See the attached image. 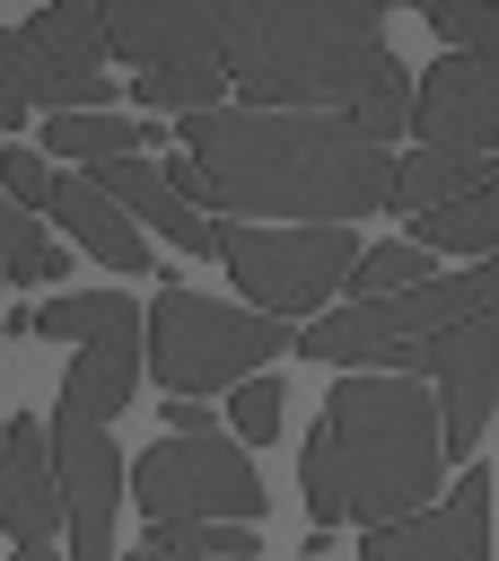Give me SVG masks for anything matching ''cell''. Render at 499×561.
<instances>
[{
	"instance_id": "603a6c76",
	"label": "cell",
	"mask_w": 499,
	"mask_h": 561,
	"mask_svg": "<svg viewBox=\"0 0 499 561\" xmlns=\"http://www.w3.org/2000/svg\"><path fill=\"white\" fill-rule=\"evenodd\" d=\"M420 280H429V254H420L411 237L359 245V263H350V298H394V289H420Z\"/></svg>"
},
{
	"instance_id": "4fadbf2b",
	"label": "cell",
	"mask_w": 499,
	"mask_h": 561,
	"mask_svg": "<svg viewBox=\"0 0 499 561\" xmlns=\"http://www.w3.org/2000/svg\"><path fill=\"white\" fill-rule=\"evenodd\" d=\"M96 26H105V61H140V70L219 61L228 0H96Z\"/></svg>"
},
{
	"instance_id": "836d02e7",
	"label": "cell",
	"mask_w": 499,
	"mask_h": 561,
	"mask_svg": "<svg viewBox=\"0 0 499 561\" xmlns=\"http://www.w3.org/2000/svg\"><path fill=\"white\" fill-rule=\"evenodd\" d=\"M490 508H499V473H490ZM490 561H499V552H490Z\"/></svg>"
},
{
	"instance_id": "d4e9b609",
	"label": "cell",
	"mask_w": 499,
	"mask_h": 561,
	"mask_svg": "<svg viewBox=\"0 0 499 561\" xmlns=\"http://www.w3.org/2000/svg\"><path fill=\"white\" fill-rule=\"evenodd\" d=\"M420 18L446 53H499V0H420Z\"/></svg>"
},
{
	"instance_id": "30bf717a",
	"label": "cell",
	"mask_w": 499,
	"mask_h": 561,
	"mask_svg": "<svg viewBox=\"0 0 499 561\" xmlns=\"http://www.w3.org/2000/svg\"><path fill=\"white\" fill-rule=\"evenodd\" d=\"M53 473H61V561H123L114 552V508L131 500V465L105 438V421H53Z\"/></svg>"
},
{
	"instance_id": "277c9868",
	"label": "cell",
	"mask_w": 499,
	"mask_h": 561,
	"mask_svg": "<svg viewBox=\"0 0 499 561\" xmlns=\"http://www.w3.org/2000/svg\"><path fill=\"white\" fill-rule=\"evenodd\" d=\"M473 307H499V254L464 263V272H429L420 289H394V298H350V307H324L298 324V351L324 359V368H403L420 342H438L446 324H464Z\"/></svg>"
},
{
	"instance_id": "44dd1931",
	"label": "cell",
	"mask_w": 499,
	"mask_h": 561,
	"mask_svg": "<svg viewBox=\"0 0 499 561\" xmlns=\"http://www.w3.org/2000/svg\"><path fill=\"white\" fill-rule=\"evenodd\" d=\"M131 96L149 114H201V105H228V70L219 61H166V70H140Z\"/></svg>"
},
{
	"instance_id": "1f68e13d",
	"label": "cell",
	"mask_w": 499,
	"mask_h": 561,
	"mask_svg": "<svg viewBox=\"0 0 499 561\" xmlns=\"http://www.w3.org/2000/svg\"><path fill=\"white\" fill-rule=\"evenodd\" d=\"M131 561H175V552H158V543H140V552H131Z\"/></svg>"
},
{
	"instance_id": "e575fe53",
	"label": "cell",
	"mask_w": 499,
	"mask_h": 561,
	"mask_svg": "<svg viewBox=\"0 0 499 561\" xmlns=\"http://www.w3.org/2000/svg\"><path fill=\"white\" fill-rule=\"evenodd\" d=\"M0 149H9V140H0Z\"/></svg>"
},
{
	"instance_id": "ffe728a7",
	"label": "cell",
	"mask_w": 499,
	"mask_h": 561,
	"mask_svg": "<svg viewBox=\"0 0 499 561\" xmlns=\"http://www.w3.org/2000/svg\"><path fill=\"white\" fill-rule=\"evenodd\" d=\"M9 280H70V245H53L44 219L0 193V289Z\"/></svg>"
},
{
	"instance_id": "484cf974",
	"label": "cell",
	"mask_w": 499,
	"mask_h": 561,
	"mask_svg": "<svg viewBox=\"0 0 499 561\" xmlns=\"http://www.w3.org/2000/svg\"><path fill=\"white\" fill-rule=\"evenodd\" d=\"M228 421H236V438H245V447H271V438L289 430V394H280V377L263 368V377L228 386Z\"/></svg>"
},
{
	"instance_id": "7c38bea8",
	"label": "cell",
	"mask_w": 499,
	"mask_h": 561,
	"mask_svg": "<svg viewBox=\"0 0 499 561\" xmlns=\"http://www.w3.org/2000/svg\"><path fill=\"white\" fill-rule=\"evenodd\" d=\"M420 149H499V53H438L429 79H411V123Z\"/></svg>"
},
{
	"instance_id": "2e32d148",
	"label": "cell",
	"mask_w": 499,
	"mask_h": 561,
	"mask_svg": "<svg viewBox=\"0 0 499 561\" xmlns=\"http://www.w3.org/2000/svg\"><path fill=\"white\" fill-rule=\"evenodd\" d=\"M96 193H114L140 228H158L166 245H184V254H219V219H201V202H184L149 158H105V167H79Z\"/></svg>"
},
{
	"instance_id": "4dcf8cb0",
	"label": "cell",
	"mask_w": 499,
	"mask_h": 561,
	"mask_svg": "<svg viewBox=\"0 0 499 561\" xmlns=\"http://www.w3.org/2000/svg\"><path fill=\"white\" fill-rule=\"evenodd\" d=\"M9 561H61L53 543H9Z\"/></svg>"
},
{
	"instance_id": "5bb4252c",
	"label": "cell",
	"mask_w": 499,
	"mask_h": 561,
	"mask_svg": "<svg viewBox=\"0 0 499 561\" xmlns=\"http://www.w3.org/2000/svg\"><path fill=\"white\" fill-rule=\"evenodd\" d=\"M0 535L9 543H53L61 535V473L44 421H0Z\"/></svg>"
},
{
	"instance_id": "f1b7e54d",
	"label": "cell",
	"mask_w": 499,
	"mask_h": 561,
	"mask_svg": "<svg viewBox=\"0 0 499 561\" xmlns=\"http://www.w3.org/2000/svg\"><path fill=\"white\" fill-rule=\"evenodd\" d=\"M158 421H175V438H201V430H210L219 412H210L201 394H166V412H158Z\"/></svg>"
},
{
	"instance_id": "9a60e30c",
	"label": "cell",
	"mask_w": 499,
	"mask_h": 561,
	"mask_svg": "<svg viewBox=\"0 0 499 561\" xmlns=\"http://www.w3.org/2000/svg\"><path fill=\"white\" fill-rule=\"evenodd\" d=\"M44 219H53V228H61L79 254H96L105 272H131V280L149 272V237H140V219H131L114 193H96L88 175H53V202H44ZM149 280H158V272H149Z\"/></svg>"
},
{
	"instance_id": "5b68a950",
	"label": "cell",
	"mask_w": 499,
	"mask_h": 561,
	"mask_svg": "<svg viewBox=\"0 0 499 561\" xmlns=\"http://www.w3.org/2000/svg\"><path fill=\"white\" fill-rule=\"evenodd\" d=\"M158 280H166V272H158ZM280 351H298L280 316L219 307V298H201V289H184V280H166V289L149 298V351H140V359H149V377H158L166 394L245 386V377H263Z\"/></svg>"
},
{
	"instance_id": "cb8c5ba5",
	"label": "cell",
	"mask_w": 499,
	"mask_h": 561,
	"mask_svg": "<svg viewBox=\"0 0 499 561\" xmlns=\"http://www.w3.org/2000/svg\"><path fill=\"white\" fill-rule=\"evenodd\" d=\"M149 543L175 552V561H254V552H263V535L236 526V517H219V526H158Z\"/></svg>"
},
{
	"instance_id": "6da1fadb",
	"label": "cell",
	"mask_w": 499,
	"mask_h": 561,
	"mask_svg": "<svg viewBox=\"0 0 499 561\" xmlns=\"http://www.w3.org/2000/svg\"><path fill=\"white\" fill-rule=\"evenodd\" d=\"M175 140L193 158V202L245 210L263 228H350L385 210V184H394V149L368 140L350 114L228 96V105L175 114Z\"/></svg>"
},
{
	"instance_id": "7402d4cb",
	"label": "cell",
	"mask_w": 499,
	"mask_h": 561,
	"mask_svg": "<svg viewBox=\"0 0 499 561\" xmlns=\"http://www.w3.org/2000/svg\"><path fill=\"white\" fill-rule=\"evenodd\" d=\"M438 535H446V561H490V473L446 482V500H438Z\"/></svg>"
},
{
	"instance_id": "d6a6232c",
	"label": "cell",
	"mask_w": 499,
	"mask_h": 561,
	"mask_svg": "<svg viewBox=\"0 0 499 561\" xmlns=\"http://www.w3.org/2000/svg\"><path fill=\"white\" fill-rule=\"evenodd\" d=\"M368 9H376V18H385V9H403V0H368Z\"/></svg>"
},
{
	"instance_id": "8fae6325",
	"label": "cell",
	"mask_w": 499,
	"mask_h": 561,
	"mask_svg": "<svg viewBox=\"0 0 499 561\" xmlns=\"http://www.w3.org/2000/svg\"><path fill=\"white\" fill-rule=\"evenodd\" d=\"M131 394H140V307L123 289H88V324L70 342L53 421H114Z\"/></svg>"
},
{
	"instance_id": "9c48e42d",
	"label": "cell",
	"mask_w": 499,
	"mask_h": 561,
	"mask_svg": "<svg viewBox=\"0 0 499 561\" xmlns=\"http://www.w3.org/2000/svg\"><path fill=\"white\" fill-rule=\"evenodd\" d=\"M394 377L438 386V438H446V465L473 456L481 430H490V403H499V307H473L464 324H446L438 342H420Z\"/></svg>"
},
{
	"instance_id": "d6986e66",
	"label": "cell",
	"mask_w": 499,
	"mask_h": 561,
	"mask_svg": "<svg viewBox=\"0 0 499 561\" xmlns=\"http://www.w3.org/2000/svg\"><path fill=\"white\" fill-rule=\"evenodd\" d=\"M140 140H175L158 123H131V114H44V149L70 158V167H105V158H140Z\"/></svg>"
},
{
	"instance_id": "7a4b0ae2",
	"label": "cell",
	"mask_w": 499,
	"mask_h": 561,
	"mask_svg": "<svg viewBox=\"0 0 499 561\" xmlns=\"http://www.w3.org/2000/svg\"><path fill=\"white\" fill-rule=\"evenodd\" d=\"M219 70L236 105L350 114L368 140L411 123V70L368 0H228Z\"/></svg>"
},
{
	"instance_id": "4316f807",
	"label": "cell",
	"mask_w": 499,
	"mask_h": 561,
	"mask_svg": "<svg viewBox=\"0 0 499 561\" xmlns=\"http://www.w3.org/2000/svg\"><path fill=\"white\" fill-rule=\"evenodd\" d=\"M359 561H446L438 508H420V517H394V526H359Z\"/></svg>"
},
{
	"instance_id": "83f0119b",
	"label": "cell",
	"mask_w": 499,
	"mask_h": 561,
	"mask_svg": "<svg viewBox=\"0 0 499 561\" xmlns=\"http://www.w3.org/2000/svg\"><path fill=\"white\" fill-rule=\"evenodd\" d=\"M0 193H9L18 210H35V219H44V202H53V158H44V149H26V140H9V149H0Z\"/></svg>"
},
{
	"instance_id": "f546056e",
	"label": "cell",
	"mask_w": 499,
	"mask_h": 561,
	"mask_svg": "<svg viewBox=\"0 0 499 561\" xmlns=\"http://www.w3.org/2000/svg\"><path fill=\"white\" fill-rule=\"evenodd\" d=\"M26 114H35V105H26V96H18V70H9V44H0V123H9V131H18V123H26Z\"/></svg>"
},
{
	"instance_id": "52a82bcc",
	"label": "cell",
	"mask_w": 499,
	"mask_h": 561,
	"mask_svg": "<svg viewBox=\"0 0 499 561\" xmlns=\"http://www.w3.org/2000/svg\"><path fill=\"white\" fill-rule=\"evenodd\" d=\"M131 500H140L149 526H219V517L254 526L271 491H263V473H254V456L236 438L201 430V438H158L131 465Z\"/></svg>"
},
{
	"instance_id": "e0dca14e",
	"label": "cell",
	"mask_w": 499,
	"mask_h": 561,
	"mask_svg": "<svg viewBox=\"0 0 499 561\" xmlns=\"http://www.w3.org/2000/svg\"><path fill=\"white\" fill-rule=\"evenodd\" d=\"M499 167L490 158H473V149H403L394 158V184H385V210L394 219H411V210H438V202H455V193H473V184H490Z\"/></svg>"
},
{
	"instance_id": "ac0fdd59",
	"label": "cell",
	"mask_w": 499,
	"mask_h": 561,
	"mask_svg": "<svg viewBox=\"0 0 499 561\" xmlns=\"http://www.w3.org/2000/svg\"><path fill=\"white\" fill-rule=\"evenodd\" d=\"M403 228H411L420 254H473V263L499 254V175L473 184V193H455V202H438V210H411Z\"/></svg>"
},
{
	"instance_id": "ba28073f",
	"label": "cell",
	"mask_w": 499,
	"mask_h": 561,
	"mask_svg": "<svg viewBox=\"0 0 499 561\" xmlns=\"http://www.w3.org/2000/svg\"><path fill=\"white\" fill-rule=\"evenodd\" d=\"M18 96L44 114H114V79H105V26L96 0H44L18 35L0 26Z\"/></svg>"
},
{
	"instance_id": "8992f818",
	"label": "cell",
	"mask_w": 499,
	"mask_h": 561,
	"mask_svg": "<svg viewBox=\"0 0 499 561\" xmlns=\"http://www.w3.org/2000/svg\"><path fill=\"white\" fill-rule=\"evenodd\" d=\"M219 263L236 272L254 316L306 324L333 307V289H350L359 263V228H263V219H219Z\"/></svg>"
},
{
	"instance_id": "3957f363",
	"label": "cell",
	"mask_w": 499,
	"mask_h": 561,
	"mask_svg": "<svg viewBox=\"0 0 499 561\" xmlns=\"http://www.w3.org/2000/svg\"><path fill=\"white\" fill-rule=\"evenodd\" d=\"M429 491H446V438L438 394L420 377L341 368L306 447H298V500L315 526H394L420 517Z\"/></svg>"
}]
</instances>
